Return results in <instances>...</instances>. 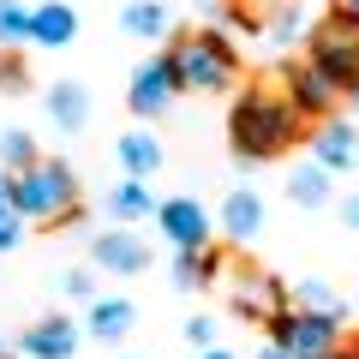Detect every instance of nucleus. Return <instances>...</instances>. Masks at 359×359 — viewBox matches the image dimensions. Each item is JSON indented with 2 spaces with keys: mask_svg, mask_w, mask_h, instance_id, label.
<instances>
[{
  "mask_svg": "<svg viewBox=\"0 0 359 359\" xmlns=\"http://www.w3.org/2000/svg\"><path fill=\"white\" fill-rule=\"evenodd\" d=\"M299 138V114L287 96H276V90H240L233 96V114H228V144L240 162H276L282 150H294Z\"/></svg>",
  "mask_w": 359,
  "mask_h": 359,
  "instance_id": "nucleus-1",
  "label": "nucleus"
},
{
  "mask_svg": "<svg viewBox=\"0 0 359 359\" xmlns=\"http://www.w3.org/2000/svg\"><path fill=\"white\" fill-rule=\"evenodd\" d=\"M168 60H174V72H180V90H198V96H222V90L240 84V48H233L228 30H216V25L174 36Z\"/></svg>",
  "mask_w": 359,
  "mask_h": 359,
  "instance_id": "nucleus-2",
  "label": "nucleus"
},
{
  "mask_svg": "<svg viewBox=\"0 0 359 359\" xmlns=\"http://www.w3.org/2000/svg\"><path fill=\"white\" fill-rule=\"evenodd\" d=\"M13 204L25 222H78V174L66 162H36L13 174Z\"/></svg>",
  "mask_w": 359,
  "mask_h": 359,
  "instance_id": "nucleus-3",
  "label": "nucleus"
},
{
  "mask_svg": "<svg viewBox=\"0 0 359 359\" xmlns=\"http://www.w3.org/2000/svg\"><path fill=\"white\" fill-rule=\"evenodd\" d=\"M306 60L318 66V72H330L341 90H353V84H359V18L330 13L323 25H311V36H306Z\"/></svg>",
  "mask_w": 359,
  "mask_h": 359,
  "instance_id": "nucleus-4",
  "label": "nucleus"
},
{
  "mask_svg": "<svg viewBox=\"0 0 359 359\" xmlns=\"http://www.w3.org/2000/svg\"><path fill=\"white\" fill-rule=\"evenodd\" d=\"M264 330H269V341L287 347L294 359H330V353H341V318H323V311L287 306V311H276Z\"/></svg>",
  "mask_w": 359,
  "mask_h": 359,
  "instance_id": "nucleus-5",
  "label": "nucleus"
},
{
  "mask_svg": "<svg viewBox=\"0 0 359 359\" xmlns=\"http://www.w3.org/2000/svg\"><path fill=\"white\" fill-rule=\"evenodd\" d=\"M180 96V72H174V60L168 54H156V60H144L138 72H132V90H126V108L138 120H156V114H168V102Z\"/></svg>",
  "mask_w": 359,
  "mask_h": 359,
  "instance_id": "nucleus-6",
  "label": "nucleus"
},
{
  "mask_svg": "<svg viewBox=\"0 0 359 359\" xmlns=\"http://www.w3.org/2000/svg\"><path fill=\"white\" fill-rule=\"evenodd\" d=\"M341 96H347V90L335 84L330 72H318L311 60L287 72V102H294L299 120H318V126H323V120H335V102H341Z\"/></svg>",
  "mask_w": 359,
  "mask_h": 359,
  "instance_id": "nucleus-7",
  "label": "nucleus"
},
{
  "mask_svg": "<svg viewBox=\"0 0 359 359\" xmlns=\"http://www.w3.org/2000/svg\"><path fill=\"white\" fill-rule=\"evenodd\" d=\"M156 228L174 240V252H204L216 222H210V210L198 198H168V204H156Z\"/></svg>",
  "mask_w": 359,
  "mask_h": 359,
  "instance_id": "nucleus-8",
  "label": "nucleus"
},
{
  "mask_svg": "<svg viewBox=\"0 0 359 359\" xmlns=\"http://www.w3.org/2000/svg\"><path fill=\"white\" fill-rule=\"evenodd\" d=\"M233 311L252 323H269L276 311H287V282L282 276H269V269H245V276H233Z\"/></svg>",
  "mask_w": 359,
  "mask_h": 359,
  "instance_id": "nucleus-9",
  "label": "nucleus"
},
{
  "mask_svg": "<svg viewBox=\"0 0 359 359\" xmlns=\"http://www.w3.org/2000/svg\"><path fill=\"white\" fill-rule=\"evenodd\" d=\"M18 353H30V359H72V353H78V323H72V318H42V323H30V330L18 335Z\"/></svg>",
  "mask_w": 359,
  "mask_h": 359,
  "instance_id": "nucleus-10",
  "label": "nucleus"
},
{
  "mask_svg": "<svg viewBox=\"0 0 359 359\" xmlns=\"http://www.w3.org/2000/svg\"><path fill=\"white\" fill-rule=\"evenodd\" d=\"M216 228L228 233L233 245H252L257 233H264V198H257V192H245V186H240V192H228V198H222Z\"/></svg>",
  "mask_w": 359,
  "mask_h": 359,
  "instance_id": "nucleus-11",
  "label": "nucleus"
},
{
  "mask_svg": "<svg viewBox=\"0 0 359 359\" xmlns=\"http://www.w3.org/2000/svg\"><path fill=\"white\" fill-rule=\"evenodd\" d=\"M311 162H323L335 174V168H359V132L347 126V120H323L318 132H311Z\"/></svg>",
  "mask_w": 359,
  "mask_h": 359,
  "instance_id": "nucleus-12",
  "label": "nucleus"
},
{
  "mask_svg": "<svg viewBox=\"0 0 359 359\" xmlns=\"http://www.w3.org/2000/svg\"><path fill=\"white\" fill-rule=\"evenodd\" d=\"M96 264H102L108 276H138V269L150 264V252H144V240H138V233L108 228V233H96Z\"/></svg>",
  "mask_w": 359,
  "mask_h": 359,
  "instance_id": "nucleus-13",
  "label": "nucleus"
},
{
  "mask_svg": "<svg viewBox=\"0 0 359 359\" xmlns=\"http://www.w3.org/2000/svg\"><path fill=\"white\" fill-rule=\"evenodd\" d=\"M72 36H78V13H72V6L48 0V6L30 13V42H42V48H66Z\"/></svg>",
  "mask_w": 359,
  "mask_h": 359,
  "instance_id": "nucleus-14",
  "label": "nucleus"
},
{
  "mask_svg": "<svg viewBox=\"0 0 359 359\" xmlns=\"http://www.w3.org/2000/svg\"><path fill=\"white\" fill-rule=\"evenodd\" d=\"M48 114H54V126H60V132H84V120H90V90L72 84V78H60V84L48 90Z\"/></svg>",
  "mask_w": 359,
  "mask_h": 359,
  "instance_id": "nucleus-15",
  "label": "nucleus"
},
{
  "mask_svg": "<svg viewBox=\"0 0 359 359\" xmlns=\"http://www.w3.org/2000/svg\"><path fill=\"white\" fill-rule=\"evenodd\" d=\"M114 156H120V168H126L132 180H150L156 168H162V138H156V132H126V138L114 144Z\"/></svg>",
  "mask_w": 359,
  "mask_h": 359,
  "instance_id": "nucleus-16",
  "label": "nucleus"
},
{
  "mask_svg": "<svg viewBox=\"0 0 359 359\" xmlns=\"http://www.w3.org/2000/svg\"><path fill=\"white\" fill-rule=\"evenodd\" d=\"M132 323H138V306L132 299H96L90 306V335L96 341H126Z\"/></svg>",
  "mask_w": 359,
  "mask_h": 359,
  "instance_id": "nucleus-17",
  "label": "nucleus"
},
{
  "mask_svg": "<svg viewBox=\"0 0 359 359\" xmlns=\"http://www.w3.org/2000/svg\"><path fill=\"white\" fill-rule=\"evenodd\" d=\"M120 25H126V36H144V42H156V36H174V13H168L162 0H132Z\"/></svg>",
  "mask_w": 359,
  "mask_h": 359,
  "instance_id": "nucleus-18",
  "label": "nucleus"
},
{
  "mask_svg": "<svg viewBox=\"0 0 359 359\" xmlns=\"http://www.w3.org/2000/svg\"><path fill=\"white\" fill-rule=\"evenodd\" d=\"M108 216H114V222H144V216H156L150 186H144V180H120L114 192H108Z\"/></svg>",
  "mask_w": 359,
  "mask_h": 359,
  "instance_id": "nucleus-19",
  "label": "nucleus"
},
{
  "mask_svg": "<svg viewBox=\"0 0 359 359\" xmlns=\"http://www.w3.org/2000/svg\"><path fill=\"white\" fill-rule=\"evenodd\" d=\"M287 198H294V204H306V210L330 204V168H323V162L294 168V174H287Z\"/></svg>",
  "mask_w": 359,
  "mask_h": 359,
  "instance_id": "nucleus-20",
  "label": "nucleus"
},
{
  "mask_svg": "<svg viewBox=\"0 0 359 359\" xmlns=\"http://www.w3.org/2000/svg\"><path fill=\"white\" fill-rule=\"evenodd\" d=\"M216 269H222V252H210V245H204V252H180V257H174V287L198 294Z\"/></svg>",
  "mask_w": 359,
  "mask_h": 359,
  "instance_id": "nucleus-21",
  "label": "nucleus"
},
{
  "mask_svg": "<svg viewBox=\"0 0 359 359\" xmlns=\"http://www.w3.org/2000/svg\"><path fill=\"white\" fill-rule=\"evenodd\" d=\"M42 156H36V144H30V132H0V168L6 174H25V168H36Z\"/></svg>",
  "mask_w": 359,
  "mask_h": 359,
  "instance_id": "nucleus-22",
  "label": "nucleus"
},
{
  "mask_svg": "<svg viewBox=\"0 0 359 359\" xmlns=\"http://www.w3.org/2000/svg\"><path fill=\"white\" fill-rule=\"evenodd\" d=\"M299 311H323V318H341V311H347V299L335 294L330 282H318V276H306V282H299Z\"/></svg>",
  "mask_w": 359,
  "mask_h": 359,
  "instance_id": "nucleus-23",
  "label": "nucleus"
},
{
  "mask_svg": "<svg viewBox=\"0 0 359 359\" xmlns=\"http://www.w3.org/2000/svg\"><path fill=\"white\" fill-rule=\"evenodd\" d=\"M30 13H36V6L0 0V48H25V42H30Z\"/></svg>",
  "mask_w": 359,
  "mask_h": 359,
  "instance_id": "nucleus-24",
  "label": "nucleus"
},
{
  "mask_svg": "<svg viewBox=\"0 0 359 359\" xmlns=\"http://www.w3.org/2000/svg\"><path fill=\"white\" fill-rule=\"evenodd\" d=\"M25 84H30V66H25V54H18V48H0V90H13V96H18Z\"/></svg>",
  "mask_w": 359,
  "mask_h": 359,
  "instance_id": "nucleus-25",
  "label": "nucleus"
},
{
  "mask_svg": "<svg viewBox=\"0 0 359 359\" xmlns=\"http://www.w3.org/2000/svg\"><path fill=\"white\" fill-rule=\"evenodd\" d=\"M18 240H25V216H18V204L6 198V204H0V252H13Z\"/></svg>",
  "mask_w": 359,
  "mask_h": 359,
  "instance_id": "nucleus-26",
  "label": "nucleus"
},
{
  "mask_svg": "<svg viewBox=\"0 0 359 359\" xmlns=\"http://www.w3.org/2000/svg\"><path fill=\"white\" fill-rule=\"evenodd\" d=\"M186 341H192L198 353H204V347H216V323H210V318H192V323H186Z\"/></svg>",
  "mask_w": 359,
  "mask_h": 359,
  "instance_id": "nucleus-27",
  "label": "nucleus"
},
{
  "mask_svg": "<svg viewBox=\"0 0 359 359\" xmlns=\"http://www.w3.org/2000/svg\"><path fill=\"white\" fill-rule=\"evenodd\" d=\"M66 294H78V299H90V294H96V282H90L84 269H72V276H66Z\"/></svg>",
  "mask_w": 359,
  "mask_h": 359,
  "instance_id": "nucleus-28",
  "label": "nucleus"
},
{
  "mask_svg": "<svg viewBox=\"0 0 359 359\" xmlns=\"http://www.w3.org/2000/svg\"><path fill=\"white\" fill-rule=\"evenodd\" d=\"M341 222H347V228H359V192H347V204H341Z\"/></svg>",
  "mask_w": 359,
  "mask_h": 359,
  "instance_id": "nucleus-29",
  "label": "nucleus"
},
{
  "mask_svg": "<svg viewBox=\"0 0 359 359\" xmlns=\"http://www.w3.org/2000/svg\"><path fill=\"white\" fill-rule=\"evenodd\" d=\"M335 13H341V18H359V0H335Z\"/></svg>",
  "mask_w": 359,
  "mask_h": 359,
  "instance_id": "nucleus-30",
  "label": "nucleus"
},
{
  "mask_svg": "<svg viewBox=\"0 0 359 359\" xmlns=\"http://www.w3.org/2000/svg\"><path fill=\"white\" fill-rule=\"evenodd\" d=\"M257 359H294V353H287V347H276V341H269V347H264V353H257Z\"/></svg>",
  "mask_w": 359,
  "mask_h": 359,
  "instance_id": "nucleus-31",
  "label": "nucleus"
},
{
  "mask_svg": "<svg viewBox=\"0 0 359 359\" xmlns=\"http://www.w3.org/2000/svg\"><path fill=\"white\" fill-rule=\"evenodd\" d=\"M6 198H13V174H6V168H0V204H6Z\"/></svg>",
  "mask_w": 359,
  "mask_h": 359,
  "instance_id": "nucleus-32",
  "label": "nucleus"
},
{
  "mask_svg": "<svg viewBox=\"0 0 359 359\" xmlns=\"http://www.w3.org/2000/svg\"><path fill=\"white\" fill-rule=\"evenodd\" d=\"M276 6H287V0H252V13H276Z\"/></svg>",
  "mask_w": 359,
  "mask_h": 359,
  "instance_id": "nucleus-33",
  "label": "nucleus"
},
{
  "mask_svg": "<svg viewBox=\"0 0 359 359\" xmlns=\"http://www.w3.org/2000/svg\"><path fill=\"white\" fill-rule=\"evenodd\" d=\"M204 359H233V353H228V347H204Z\"/></svg>",
  "mask_w": 359,
  "mask_h": 359,
  "instance_id": "nucleus-34",
  "label": "nucleus"
},
{
  "mask_svg": "<svg viewBox=\"0 0 359 359\" xmlns=\"http://www.w3.org/2000/svg\"><path fill=\"white\" fill-rule=\"evenodd\" d=\"M0 359H13V341H0Z\"/></svg>",
  "mask_w": 359,
  "mask_h": 359,
  "instance_id": "nucleus-35",
  "label": "nucleus"
},
{
  "mask_svg": "<svg viewBox=\"0 0 359 359\" xmlns=\"http://www.w3.org/2000/svg\"><path fill=\"white\" fill-rule=\"evenodd\" d=\"M347 102H353V108H359V84H353V90H347Z\"/></svg>",
  "mask_w": 359,
  "mask_h": 359,
  "instance_id": "nucleus-36",
  "label": "nucleus"
},
{
  "mask_svg": "<svg viewBox=\"0 0 359 359\" xmlns=\"http://www.w3.org/2000/svg\"><path fill=\"white\" fill-rule=\"evenodd\" d=\"M330 359H359V353H330Z\"/></svg>",
  "mask_w": 359,
  "mask_h": 359,
  "instance_id": "nucleus-37",
  "label": "nucleus"
},
{
  "mask_svg": "<svg viewBox=\"0 0 359 359\" xmlns=\"http://www.w3.org/2000/svg\"><path fill=\"white\" fill-rule=\"evenodd\" d=\"M353 353H359V347H353Z\"/></svg>",
  "mask_w": 359,
  "mask_h": 359,
  "instance_id": "nucleus-38",
  "label": "nucleus"
}]
</instances>
